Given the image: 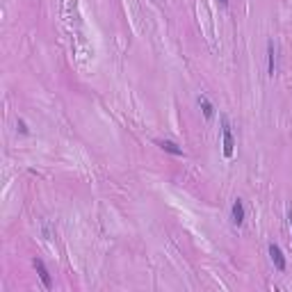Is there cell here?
<instances>
[{
	"label": "cell",
	"mask_w": 292,
	"mask_h": 292,
	"mask_svg": "<svg viewBox=\"0 0 292 292\" xmlns=\"http://www.w3.org/2000/svg\"><path fill=\"white\" fill-rule=\"evenodd\" d=\"M221 146H224V155L233 158L235 153V137H233V126H230L228 116H221Z\"/></svg>",
	"instance_id": "6da1fadb"
},
{
	"label": "cell",
	"mask_w": 292,
	"mask_h": 292,
	"mask_svg": "<svg viewBox=\"0 0 292 292\" xmlns=\"http://www.w3.org/2000/svg\"><path fill=\"white\" fill-rule=\"evenodd\" d=\"M276 62H279V50H276V44L274 41H267V73L274 78L276 71H279V67H276Z\"/></svg>",
	"instance_id": "7a4b0ae2"
},
{
	"label": "cell",
	"mask_w": 292,
	"mask_h": 292,
	"mask_svg": "<svg viewBox=\"0 0 292 292\" xmlns=\"http://www.w3.org/2000/svg\"><path fill=\"white\" fill-rule=\"evenodd\" d=\"M244 219H247V210H244L242 199H235L233 206H230V221H233L235 226H242Z\"/></svg>",
	"instance_id": "3957f363"
},
{
	"label": "cell",
	"mask_w": 292,
	"mask_h": 292,
	"mask_svg": "<svg viewBox=\"0 0 292 292\" xmlns=\"http://www.w3.org/2000/svg\"><path fill=\"white\" fill-rule=\"evenodd\" d=\"M35 270H37V274H39V279H41V283H44V288H53V276H50V272H48V267H46V262L41 260V258H35Z\"/></svg>",
	"instance_id": "277c9868"
},
{
	"label": "cell",
	"mask_w": 292,
	"mask_h": 292,
	"mask_svg": "<svg viewBox=\"0 0 292 292\" xmlns=\"http://www.w3.org/2000/svg\"><path fill=\"white\" fill-rule=\"evenodd\" d=\"M270 258H272V262H274L276 270H279V272H285L288 262H285V256H283V251H281L279 244H274V242L270 244Z\"/></svg>",
	"instance_id": "5b68a950"
},
{
	"label": "cell",
	"mask_w": 292,
	"mask_h": 292,
	"mask_svg": "<svg viewBox=\"0 0 292 292\" xmlns=\"http://www.w3.org/2000/svg\"><path fill=\"white\" fill-rule=\"evenodd\" d=\"M196 103H199V107H201V112H203V116H206V119H208V121L213 119V116H215V105H213V103H210V98L201 94V96L196 98Z\"/></svg>",
	"instance_id": "8992f818"
},
{
	"label": "cell",
	"mask_w": 292,
	"mask_h": 292,
	"mask_svg": "<svg viewBox=\"0 0 292 292\" xmlns=\"http://www.w3.org/2000/svg\"><path fill=\"white\" fill-rule=\"evenodd\" d=\"M155 144H158L162 151H167V153H171V155H183V149H181V146H178L176 142H171V139H158V142H155Z\"/></svg>",
	"instance_id": "52a82bcc"
},
{
	"label": "cell",
	"mask_w": 292,
	"mask_h": 292,
	"mask_svg": "<svg viewBox=\"0 0 292 292\" xmlns=\"http://www.w3.org/2000/svg\"><path fill=\"white\" fill-rule=\"evenodd\" d=\"M16 126H18V130H21L23 135H27V133H30V130H27V126H25V121H21V119H18V124H16Z\"/></svg>",
	"instance_id": "ba28073f"
},
{
	"label": "cell",
	"mask_w": 292,
	"mask_h": 292,
	"mask_svg": "<svg viewBox=\"0 0 292 292\" xmlns=\"http://www.w3.org/2000/svg\"><path fill=\"white\" fill-rule=\"evenodd\" d=\"M217 3L221 5V7H228V0H217Z\"/></svg>",
	"instance_id": "9c48e42d"
},
{
	"label": "cell",
	"mask_w": 292,
	"mask_h": 292,
	"mask_svg": "<svg viewBox=\"0 0 292 292\" xmlns=\"http://www.w3.org/2000/svg\"><path fill=\"white\" fill-rule=\"evenodd\" d=\"M288 224H290V230H292V210L288 213Z\"/></svg>",
	"instance_id": "30bf717a"
}]
</instances>
